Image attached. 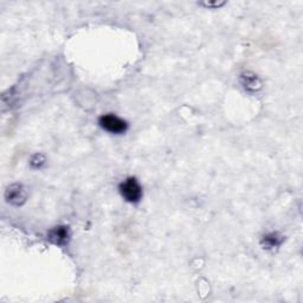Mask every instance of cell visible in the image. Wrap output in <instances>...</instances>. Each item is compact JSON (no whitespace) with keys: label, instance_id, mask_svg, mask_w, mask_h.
Returning <instances> with one entry per match:
<instances>
[{"label":"cell","instance_id":"obj_3","mask_svg":"<svg viewBox=\"0 0 303 303\" xmlns=\"http://www.w3.org/2000/svg\"><path fill=\"white\" fill-rule=\"evenodd\" d=\"M5 198L10 204L14 206H20L26 202V190H25L24 186L20 185V184H14V185H11L6 190Z\"/></svg>","mask_w":303,"mask_h":303},{"label":"cell","instance_id":"obj_2","mask_svg":"<svg viewBox=\"0 0 303 303\" xmlns=\"http://www.w3.org/2000/svg\"><path fill=\"white\" fill-rule=\"evenodd\" d=\"M98 124L103 130L109 132V133L112 134H122L124 133L128 128L127 122L122 120V118H118V116L112 114L101 116Z\"/></svg>","mask_w":303,"mask_h":303},{"label":"cell","instance_id":"obj_4","mask_svg":"<svg viewBox=\"0 0 303 303\" xmlns=\"http://www.w3.org/2000/svg\"><path fill=\"white\" fill-rule=\"evenodd\" d=\"M240 82L244 88L249 92H257L262 88V82L258 78V76L252 72H244L240 75Z\"/></svg>","mask_w":303,"mask_h":303},{"label":"cell","instance_id":"obj_7","mask_svg":"<svg viewBox=\"0 0 303 303\" xmlns=\"http://www.w3.org/2000/svg\"><path fill=\"white\" fill-rule=\"evenodd\" d=\"M44 164H45V158L44 156H42V154H34L30 160V165L31 167H34V168H40Z\"/></svg>","mask_w":303,"mask_h":303},{"label":"cell","instance_id":"obj_5","mask_svg":"<svg viewBox=\"0 0 303 303\" xmlns=\"http://www.w3.org/2000/svg\"><path fill=\"white\" fill-rule=\"evenodd\" d=\"M69 236V228L66 226H58L50 231L49 240L54 244H57V246H64V244L68 243Z\"/></svg>","mask_w":303,"mask_h":303},{"label":"cell","instance_id":"obj_1","mask_svg":"<svg viewBox=\"0 0 303 303\" xmlns=\"http://www.w3.org/2000/svg\"><path fill=\"white\" fill-rule=\"evenodd\" d=\"M122 198L128 202H138L142 198V188L135 178H128L120 185Z\"/></svg>","mask_w":303,"mask_h":303},{"label":"cell","instance_id":"obj_6","mask_svg":"<svg viewBox=\"0 0 303 303\" xmlns=\"http://www.w3.org/2000/svg\"><path fill=\"white\" fill-rule=\"evenodd\" d=\"M282 242H283V238L281 234H278L277 232H272V234H268L262 238L260 244H262L263 248L270 250V249H274V248L281 246Z\"/></svg>","mask_w":303,"mask_h":303},{"label":"cell","instance_id":"obj_8","mask_svg":"<svg viewBox=\"0 0 303 303\" xmlns=\"http://www.w3.org/2000/svg\"><path fill=\"white\" fill-rule=\"evenodd\" d=\"M204 5L206 8H219V6L224 5V2H206Z\"/></svg>","mask_w":303,"mask_h":303}]
</instances>
